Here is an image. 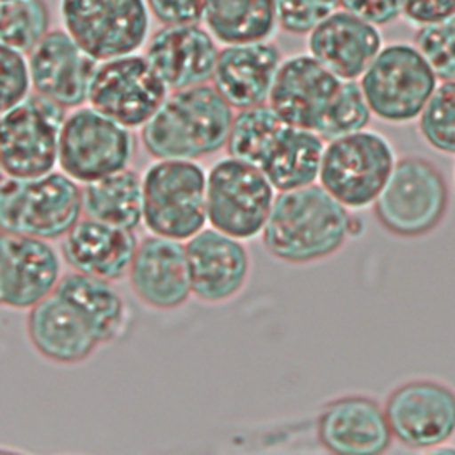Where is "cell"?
Returning a JSON list of instances; mask_svg holds the SVG:
<instances>
[{
	"instance_id": "obj_1",
	"label": "cell",
	"mask_w": 455,
	"mask_h": 455,
	"mask_svg": "<svg viewBox=\"0 0 455 455\" xmlns=\"http://www.w3.org/2000/svg\"><path fill=\"white\" fill-rule=\"evenodd\" d=\"M268 105L288 123L325 142L366 128L371 119L359 82L336 75L311 53L281 62Z\"/></svg>"
},
{
	"instance_id": "obj_2",
	"label": "cell",
	"mask_w": 455,
	"mask_h": 455,
	"mask_svg": "<svg viewBox=\"0 0 455 455\" xmlns=\"http://www.w3.org/2000/svg\"><path fill=\"white\" fill-rule=\"evenodd\" d=\"M361 231V219L315 181L279 190L259 236L272 258L309 265L334 256Z\"/></svg>"
},
{
	"instance_id": "obj_3",
	"label": "cell",
	"mask_w": 455,
	"mask_h": 455,
	"mask_svg": "<svg viewBox=\"0 0 455 455\" xmlns=\"http://www.w3.org/2000/svg\"><path fill=\"white\" fill-rule=\"evenodd\" d=\"M325 140L281 117L268 103L238 110L226 153L258 169L279 190L318 180Z\"/></svg>"
},
{
	"instance_id": "obj_4",
	"label": "cell",
	"mask_w": 455,
	"mask_h": 455,
	"mask_svg": "<svg viewBox=\"0 0 455 455\" xmlns=\"http://www.w3.org/2000/svg\"><path fill=\"white\" fill-rule=\"evenodd\" d=\"M235 112L213 85L169 91L140 126V142L155 160H201L226 148Z\"/></svg>"
},
{
	"instance_id": "obj_5",
	"label": "cell",
	"mask_w": 455,
	"mask_h": 455,
	"mask_svg": "<svg viewBox=\"0 0 455 455\" xmlns=\"http://www.w3.org/2000/svg\"><path fill=\"white\" fill-rule=\"evenodd\" d=\"M450 188L435 162L421 155L398 156L393 171L371 204L380 228L398 238H421L446 219Z\"/></svg>"
},
{
	"instance_id": "obj_6",
	"label": "cell",
	"mask_w": 455,
	"mask_h": 455,
	"mask_svg": "<svg viewBox=\"0 0 455 455\" xmlns=\"http://www.w3.org/2000/svg\"><path fill=\"white\" fill-rule=\"evenodd\" d=\"M82 217V187L62 171L0 181V229L60 240Z\"/></svg>"
},
{
	"instance_id": "obj_7",
	"label": "cell",
	"mask_w": 455,
	"mask_h": 455,
	"mask_svg": "<svg viewBox=\"0 0 455 455\" xmlns=\"http://www.w3.org/2000/svg\"><path fill=\"white\" fill-rule=\"evenodd\" d=\"M396 158L384 133L361 128L325 142L316 181L348 210H364L382 192Z\"/></svg>"
},
{
	"instance_id": "obj_8",
	"label": "cell",
	"mask_w": 455,
	"mask_h": 455,
	"mask_svg": "<svg viewBox=\"0 0 455 455\" xmlns=\"http://www.w3.org/2000/svg\"><path fill=\"white\" fill-rule=\"evenodd\" d=\"M142 222L153 235L188 240L206 219V171L196 160H155L142 174Z\"/></svg>"
},
{
	"instance_id": "obj_9",
	"label": "cell",
	"mask_w": 455,
	"mask_h": 455,
	"mask_svg": "<svg viewBox=\"0 0 455 455\" xmlns=\"http://www.w3.org/2000/svg\"><path fill=\"white\" fill-rule=\"evenodd\" d=\"M437 75L409 43L380 48L359 78L366 105L377 119L391 124L416 121L437 87Z\"/></svg>"
},
{
	"instance_id": "obj_10",
	"label": "cell",
	"mask_w": 455,
	"mask_h": 455,
	"mask_svg": "<svg viewBox=\"0 0 455 455\" xmlns=\"http://www.w3.org/2000/svg\"><path fill=\"white\" fill-rule=\"evenodd\" d=\"M277 190L247 162L224 156L206 172L208 224L238 240L261 235Z\"/></svg>"
},
{
	"instance_id": "obj_11",
	"label": "cell",
	"mask_w": 455,
	"mask_h": 455,
	"mask_svg": "<svg viewBox=\"0 0 455 455\" xmlns=\"http://www.w3.org/2000/svg\"><path fill=\"white\" fill-rule=\"evenodd\" d=\"M66 108L28 92L0 114V167L5 176L32 178L59 165L60 130Z\"/></svg>"
},
{
	"instance_id": "obj_12",
	"label": "cell",
	"mask_w": 455,
	"mask_h": 455,
	"mask_svg": "<svg viewBox=\"0 0 455 455\" xmlns=\"http://www.w3.org/2000/svg\"><path fill=\"white\" fill-rule=\"evenodd\" d=\"M382 405L393 439L407 448L432 451L455 437V387L446 380L405 379Z\"/></svg>"
},
{
	"instance_id": "obj_13",
	"label": "cell",
	"mask_w": 455,
	"mask_h": 455,
	"mask_svg": "<svg viewBox=\"0 0 455 455\" xmlns=\"http://www.w3.org/2000/svg\"><path fill=\"white\" fill-rule=\"evenodd\" d=\"M132 156L130 128L91 105H80L66 114L59 142V167L75 181L84 185L123 171Z\"/></svg>"
},
{
	"instance_id": "obj_14",
	"label": "cell",
	"mask_w": 455,
	"mask_h": 455,
	"mask_svg": "<svg viewBox=\"0 0 455 455\" xmlns=\"http://www.w3.org/2000/svg\"><path fill=\"white\" fill-rule=\"evenodd\" d=\"M64 30L98 62L137 53L148 41L146 0H60Z\"/></svg>"
},
{
	"instance_id": "obj_15",
	"label": "cell",
	"mask_w": 455,
	"mask_h": 455,
	"mask_svg": "<svg viewBox=\"0 0 455 455\" xmlns=\"http://www.w3.org/2000/svg\"><path fill=\"white\" fill-rule=\"evenodd\" d=\"M169 89L146 55L101 60L92 76L89 103L126 128H140L164 103Z\"/></svg>"
},
{
	"instance_id": "obj_16",
	"label": "cell",
	"mask_w": 455,
	"mask_h": 455,
	"mask_svg": "<svg viewBox=\"0 0 455 455\" xmlns=\"http://www.w3.org/2000/svg\"><path fill=\"white\" fill-rule=\"evenodd\" d=\"M98 64L62 28H50L27 52L30 87L62 108H76L89 100Z\"/></svg>"
},
{
	"instance_id": "obj_17",
	"label": "cell",
	"mask_w": 455,
	"mask_h": 455,
	"mask_svg": "<svg viewBox=\"0 0 455 455\" xmlns=\"http://www.w3.org/2000/svg\"><path fill=\"white\" fill-rule=\"evenodd\" d=\"M318 444L338 455H379L393 435L384 405L366 393H345L327 400L315 421Z\"/></svg>"
},
{
	"instance_id": "obj_18",
	"label": "cell",
	"mask_w": 455,
	"mask_h": 455,
	"mask_svg": "<svg viewBox=\"0 0 455 455\" xmlns=\"http://www.w3.org/2000/svg\"><path fill=\"white\" fill-rule=\"evenodd\" d=\"M62 274V256L48 240L0 229V307L30 309Z\"/></svg>"
},
{
	"instance_id": "obj_19",
	"label": "cell",
	"mask_w": 455,
	"mask_h": 455,
	"mask_svg": "<svg viewBox=\"0 0 455 455\" xmlns=\"http://www.w3.org/2000/svg\"><path fill=\"white\" fill-rule=\"evenodd\" d=\"M192 295L204 304H224L247 284L251 256L243 243L215 228H203L185 240Z\"/></svg>"
},
{
	"instance_id": "obj_20",
	"label": "cell",
	"mask_w": 455,
	"mask_h": 455,
	"mask_svg": "<svg viewBox=\"0 0 455 455\" xmlns=\"http://www.w3.org/2000/svg\"><path fill=\"white\" fill-rule=\"evenodd\" d=\"M126 277L132 293L156 311L178 309L192 295L185 243L174 238H140Z\"/></svg>"
},
{
	"instance_id": "obj_21",
	"label": "cell",
	"mask_w": 455,
	"mask_h": 455,
	"mask_svg": "<svg viewBox=\"0 0 455 455\" xmlns=\"http://www.w3.org/2000/svg\"><path fill=\"white\" fill-rule=\"evenodd\" d=\"M144 55L167 89L178 91L212 80L219 48L199 23L164 25L149 37Z\"/></svg>"
},
{
	"instance_id": "obj_22",
	"label": "cell",
	"mask_w": 455,
	"mask_h": 455,
	"mask_svg": "<svg viewBox=\"0 0 455 455\" xmlns=\"http://www.w3.org/2000/svg\"><path fill=\"white\" fill-rule=\"evenodd\" d=\"M281 62V50L268 41L224 44L217 55L212 85L233 110L258 107L268 103Z\"/></svg>"
},
{
	"instance_id": "obj_23",
	"label": "cell",
	"mask_w": 455,
	"mask_h": 455,
	"mask_svg": "<svg viewBox=\"0 0 455 455\" xmlns=\"http://www.w3.org/2000/svg\"><path fill=\"white\" fill-rule=\"evenodd\" d=\"M25 331L43 359L62 366L87 361L100 347L78 311L55 291L27 309Z\"/></svg>"
},
{
	"instance_id": "obj_24",
	"label": "cell",
	"mask_w": 455,
	"mask_h": 455,
	"mask_svg": "<svg viewBox=\"0 0 455 455\" xmlns=\"http://www.w3.org/2000/svg\"><path fill=\"white\" fill-rule=\"evenodd\" d=\"M137 243L133 229L82 215L64 235L60 251L73 270L116 283L128 275Z\"/></svg>"
},
{
	"instance_id": "obj_25",
	"label": "cell",
	"mask_w": 455,
	"mask_h": 455,
	"mask_svg": "<svg viewBox=\"0 0 455 455\" xmlns=\"http://www.w3.org/2000/svg\"><path fill=\"white\" fill-rule=\"evenodd\" d=\"M380 48L377 25L345 9L334 11L307 34L309 53L348 80H359Z\"/></svg>"
},
{
	"instance_id": "obj_26",
	"label": "cell",
	"mask_w": 455,
	"mask_h": 455,
	"mask_svg": "<svg viewBox=\"0 0 455 455\" xmlns=\"http://www.w3.org/2000/svg\"><path fill=\"white\" fill-rule=\"evenodd\" d=\"M53 291L78 311L100 347L114 343L124 334L130 311L112 281L71 270L60 275Z\"/></svg>"
},
{
	"instance_id": "obj_27",
	"label": "cell",
	"mask_w": 455,
	"mask_h": 455,
	"mask_svg": "<svg viewBox=\"0 0 455 455\" xmlns=\"http://www.w3.org/2000/svg\"><path fill=\"white\" fill-rule=\"evenodd\" d=\"M82 215L135 231L142 222V176L126 167L84 183Z\"/></svg>"
},
{
	"instance_id": "obj_28",
	"label": "cell",
	"mask_w": 455,
	"mask_h": 455,
	"mask_svg": "<svg viewBox=\"0 0 455 455\" xmlns=\"http://www.w3.org/2000/svg\"><path fill=\"white\" fill-rule=\"evenodd\" d=\"M204 23L224 44L268 41L277 28L274 0H206Z\"/></svg>"
},
{
	"instance_id": "obj_29",
	"label": "cell",
	"mask_w": 455,
	"mask_h": 455,
	"mask_svg": "<svg viewBox=\"0 0 455 455\" xmlns=\"http://www.w3.org/2000/svg\"><path fill=\"white\" fill-rule=\"evenodd\" d=\"M50 30V9L44 0H0V43L21 53Z\"/></svg>"
},
{
	"instance_id": "obj_30",
	"label": "cell",
	"mask_w": 455,
	"mask_h": 455,
	"mask_svg": "<svg viewBox=\"0 0 455 455\" xmlns=\"http://www.w3.org/2000/svg\"><path fill=\"white\" fill-rule=\"evenodd\" d=\"M416 121L421 139L432 149L455 155V80L437 84Z\"/></svg>"
},
{
	"instance_id": "obj_31",
	"label": "cell",
	"mask_w": 455,
	"mask_h": 455,
	"mask_svg": "<svg viewBox=\"0 0 455 455\" xmlns=\"http://www.w3.org/2000/svg\"><path fill=\"white\" fill-rule=\"evenodd\" d=\"M414 46L427 59L437 78L455 80V14L418 27Z\"/></svg>"
},
{
	"instance_id": "obj_32",
	"label": "cell",
	"mask_w": 455,
	"mask_h": 455,
	"mask_svg": "<svg viewBox=\"0 0 455 455\" xmlns=\"http://www.w3.org/2000/svg\"><path fill=\"white\" fill-rule=\"evenodd\" d=\"M277 27L293 36L309 34L336 11L339 0H274Z\"/></svg>"
},
{
	"instance_id": "obj_33",
	"label": "cell",
	"mask_w": 455,
	"mask_h": 455,
	"mask_svg": "<svg viewBox=\"0 0 455 455\" xmlns=\"http://www.w3.org/2000/svg\"><path fill=\"white\" fill-rule=\"evenodd\" d=\"M30 92L27 55L0 43V114Z\"/></svg>"
},
{
	"instance_id": "obj_34",
	"label": "cell",
	"mask_w": 455,
	"mask_h": 455,
	"mask_svg": "<svg viewBox=\"0 0 455 455\" xmlns=\"http://www.w3.org/2000/svg\"><path fill=\"white\" fill-rule=\"evenodd\" d=\"M162 25H187L204 20L206 0H146Z\"/></svg>"
},
{
	"instance_id": "obj_35",
	"label": "cell",
	"mask_w": 455,
	"mask_h": 455,
	"mask_svg": "<svg viewBox=\"0 0 455 455\" xmlns=\"http://www.w3.org/2000/svg\"><path fill=\"white\" fill-rule=\"evenodd\" d=\"M341 7L377 27L402 16V0H339Z\"/></svg>"
},
{
	"instance_id": "obj_36",
	"label": "cell",
	"mask_w": 455,
	"mask_h": 455,
	"mask_svg": "<svg viewBox=\"0 0 455 455\" xmlns=\"http://www.w3.org/2000/svg\"><path fill=\"white\" fill-rule=\"evenodd\" d=\"M455 14V0H402V16L416 25H430Z\"/></svg>"
},
{
	"instance_id": "obj_37",
	"label": "cell",
	"mask_w": 455,
	"mask_h": 455,
	"mask_svg": "<svg viewBox=\"0 0 455 455\" xmlns=\"http://www.w3.org/2000/svg\"><path fill=\"white\" fill-rule=\"evenodd\" d=\"M5 174H4V171H2V167H0V181H2V178H4Z\"/></svg>"
}]
</instances>
